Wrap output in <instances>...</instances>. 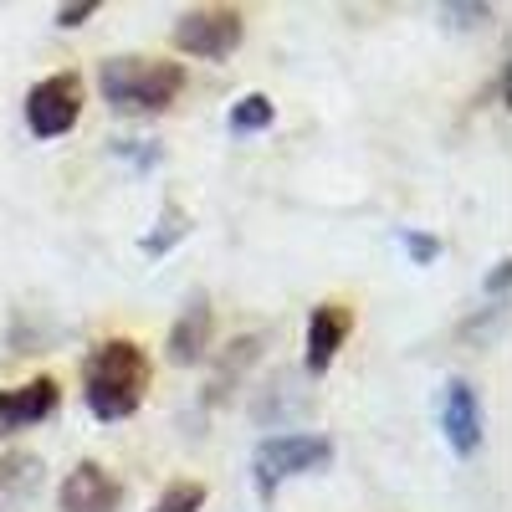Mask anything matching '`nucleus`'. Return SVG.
<instances>
[{"label":"nucleus","mask_w":512,"mask_h":512,"mask_svg":"<svg viewBox=\"0 0 512 512\" xmlns=\"http://www.w3.org/2000/svg\"><path fill=\"white\" fill-rule=\"evenodd\" d=\"M149 390V354L134 338H108L93 349L88 374H82V400L98 420H128L144 405Z\"/></svg>","instance_id":"f257e3e1"},{"label":"nucleus","mask_w":512,"mask_h":512,"mask_svg":"<svg viewBox=\"0 0 512 512\" xmlns=\"http://www.w3.org/2000/svg\"><path fill=\"white\" fill-rule=\"evenodd\" d=\"M98 88L118 113H164L185 88V67L159 57H113L98 72Z\"/></svg>","instance_id":"f03ea898"},{"label":"nucleus","mask_w":512,"mask_h":512,"mask_svg":"<svg viewBox=\"0 0 512 512\" xmlns=\"http://www.w3.org/2000/svg\"><path fill=\"white\" fill-rule=\"evenodd\" d=\"M333 461V441L323 436H267L256 446V487L262 497H272L287 477H303V472H318V466Z\"/></svg>","instance_id":"7ed1b4c3"},{"label":"nucleus","mask_w":512,"mask_h":512,"mask_svg":"<svg viewBox=\"0 0 512 512\" xmlns=\"http://www.w3.org/2000/svg\"><path fill=\"white\" fill-rule=\"evenodd\" d=\"M77 118H82V77L77 72L41 77L26 93V128L36 139H62Z\"/></svg>","instance_id":"20e7f679"},{"label":"nucleus","mask_w":512,"mask_h":512,"mask_svg":"<svg viewBox=\"0 0 512 512\" xmlns=\"http://www.w3.org/2000/svg\"><path fill=\"white\" fill-rule=\"evenodd\" d=\"M246 36V21L236 6H205V11H190L175 31V47L185 57H205V62H226Z\"/></svg>","instance_id":"39448f33"},{"label":"nucleus","mask_w":512,"mask_h":512,"mask_svg":"<svg viewBox=\"0 0 512 512\" xmlns=\"http://www.w3.org/2000/svg\"><path fill=\"white\" fill-rule=\"evenodd\" d=\"M441 431L456 456H472L482 446V400L466 379H451L441 390Z\"/></svg>","instance_id":"423d86ee"},{"label":"nucleus","mask_w":512,"mask_h":512,"mask_svg":"<svg viewBox=\"0 0 512 512\" xmlns=\"http://www.w3.org/2000/svg\"><path fill=\"white\" fill-rule=\"evenodd\" d=\"M57 400H62V390H57L52 374L26 379V384H16V390H0V436H16V431H26V425H41L57 410Z\"/></svg>","instance_id":"0eeeda50"},{"label":"nucleus","mask_w":512,"mask_h":512,"mask_svg":"<svg viewBox=\"0 0 512 512\" xmlns=\"http://www.w3.org/2000/svg\"><path fill=\"white\" fill-rule=\"evenodd\" d=\"M62 512H118L123 507V487L113 482V472H103L98 461H82L77 472L62 482Z\"/></svg>","instance_id":"6e6552de"},{"label":"nucleus","mask_w":512,"mask_h":512,"mask_svg":"<svg viewBox=\"0 0 512 512\" xmlns=\"http://www.w3.org/2000/svg\"><path fill=\"white\" fill-rule=\"evenodd\" d=\"M349 328H354V313L344 303H318L313 318H308V374H323L338 349L349 344Z\"/></svg>","instance_id":"1a4fd4ad"},{"label":"nucleus","mask_w":512,"mask_h":512,"mask_svg":"<svg viewBox=\"0 0 512 512\" xmlns=\"http://www.w3.org/2000/svg\"><path fill=\"white\" fill-rule=\"evenodd\" d=\"M205 344H210V303H205V297H190L180 323L169 328V359H175V364H195L205 354Z\"/></svg>","instance_id":"9d476101"},{"label":"nucleus","mask_w":512,"mask_h":512,"mask_svg":"<svg viewBox=\"0 0 512 512\" xmlns=\"http://www.w3.org/2000/svg\"><path fill=\"white\" fill-rule=\"evenodd\" d=\"M36 487H41V456H26V451L0 456V512L31 502Z\"/></svg>","instance_id":"9b49d317"},{"label":"nucleus","mask_w":512,"mask_h":512,"mask_svg":"<svg viewBox=\"0 0 512 512\" xmlns=\"http://www.w3.org/2000/svg\"><path fill=\"white\" fill-rule=\"evenodd\" d=\"M231 128H236V134H262V128H272V98H262V93L236 98V108H231Z\"/></svg>","instance_id":"f8f14e48"},{"label":"nucleus","mask_w":512,"mask_h":512,"mask_svg":"<svg viewBox=\"0 0 512 512\" xmlns=\"http://www.w3.org/2000/svg\"><path fill=\"white\" fill-rule=\"evenodd\" d=\"M205 507V487L200 482H175V487H164L159 502L149 512H200Z\"/></svg>","instance_id":"ddd939ff"},{"label":"nucleus","mask_w":512,"mask_h":512,"mask_svg":"<svg viewBox=\"0 0 512 512\" xmlns=\"http://www.w3.org/2000/svg\"><path fill=\"white\" fill-rule=\"evenodd\" d=\"M400 246L415 256V262H436V251H441V241H436V236H420V231H405V236H400Z\"/></svg>","instance_id":"4468645a"},{"label":"nucleus","mask_w":512,"mask_h":512,"mask_svg":"<svg viewBox=\"0 0 512 512\" xmlns=\"http://www.w3.org/2000/svg\"><path fill=\"white\" fill-rule=\"evenodd\" d=\"M441 16L446 21H456V26H477L482 16H492L487 6H441Z\"/></svg>","instance_id":"2eb2a0df"},{"label":"nucleus","mask_w":512,"mask_h":512,"mask_svg":"<svg viewBox=\"0 0 512 512\" xmlns=\"http://www.w3.org/2000/svg\"><path fill=\"white\" fill-rule=\"evenodd\" d=\"M93 11H98L93 0H82V6H62V11H57V21H62V26H82V21L93 16Z\"/></svg>","instance_id":"dca6fc26"},{"label":"nucleus","mask_w":512,"mask_h":512,"mask_svg":"<svg viewBox=\"0 0 512 512\" xmlns=\"http://www.w3.org/2000/svg\"><path fill=\"white\" fill-rule=\"evenodd\" d=\"M507 287V262H497V272L487 277V292H502Z\"/></svg>","instance_id":"f3484780"}]
</instances>
